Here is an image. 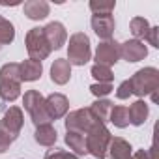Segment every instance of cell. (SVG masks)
Returning a JSON list of instances; mask_svg holds the SVG:
<instances>
[{"label":"cell","instance_id":"cell-1","mask_svg":"<svg viewBox=\"0 0 159 159\" xmlns=\"http://www.w3.org/2000/svg\"><path fill=\"white\" fill-rule=\"evenodd\" d=\"M129 84H131V94L137 98H146L152 96L153 101H157V88H159V69L157 67H142L139 69L131 79H127Z\"/></svg>","mask_w":159,"mask_h":159},{"label":"cell","instance_id":"cell-2","mask_svg":"<svg viewBox=\"0 0 159 159\" xmlns=\"http://www.w3.org/2000/svg\"><path fill=\"white\" fill-rule=\"evenodd\" d=\"M111 139H112V135H111L109 127L101 122H96L86 131V150H88V153L94 155L96 159H105Z\"/></svg>","mask_w":159,"mask_h":159},{"label":"cell","instance_id":"cell-3","mask_svg":"<svg viewBox=\"0 0 159 159\" xmlns=\"http://www.w3.org/2000/svg\"><path fill=\"white\" fill-rule=\"evenodd\" d=\"M92 58V45L90 38L84 32H75L69 36L67 43V62L71 66H84Z\"/></svg>","mask_w":159,"mask_h":159},{"label":"cell","instance_id":"cell-4","mask_svg":"<svg viewBox=\"0 0 159 159\" xmlns=\"http://www.w3.org/2000/svg\"><path fill=\"white\" fill-rule=\"evenodd\" d=\"M23 105H25V111L28 112V116L36 127L51 124V118L45 111V98L38 90H26L23 96Z\"/></svg>","mask_w":159,"mask_h":159},{"label":"cell","instance_id":"cell-5","mask_svg":"<svg viewBox=\"0 0 159 159\" xmlns=\"http://www.w3.org/2000/svg\"><path fill=\"white\" fill-rule=\"evenodd\" d=\"M25 45H26V52L32 60L41 62L51 54V47L47 45V39L43 36V28H39V26H34L26 32Z\"/></svg>","mask_w":159,"mask_h":159},{"label":"cell","instance_id":"cell-6","mask_svg":"<svg viewBox=\"0 0 159 159\" xmlns=\"http://www.w3.org/2000/svg\"><path fill=\"white\" fill-rule=\"evenodd\" d=\"M23 124H25V114H23V109L21 107H10L2 120H0V131H2L11 142H15L23 131Z\"/></svg>","mask_w":159,"mask_h":159},{"label":"cell","instance_id":"cell-7","mask_svg":"<svg viewBox=\"0 0 159 159\" xmlns=\"http://www.w3.org/2000/svg\"><path fill=\"white\" fill-rule=\"evenodd\" d=\"M98 120L92 116V112L88 109H75L71 112L66 114V120H64V125H66V131H77V133H84L96 124Z\"/></svg>","mask_w":159,"mask_h":159},{"label":"cell","instance_id":"cell-8","mask_svg":"<svg viewBox=\"0 0 159 159\" xmlns=\"http://www.w3.org/2000/svg\"><path fill=\"white\" fill-rule=\"evenodd\" d=\"M94 60H96V64L112 67V66L120 60V43H118L116 39L101 41V43L98 45V49H96Z\"/></svg>","mask_w":159,"mask_h":159},{"label":"cell","instance_id":"cell-9","mask_svg":"<svg viewBox=\"0 0 159 159\" xmlns=\"http://www.w3.org/2000/svg\"><path fill=\"white\" fill-rule=\"evenodd\" d=\"M43 36L47 39V45L51 47V51H58L62 49V45H66L67 41V32L66 26L58 21H51L49 25L43 26Z\"/></svg>","mask_w":159,"mask_h":159},{"label":"cell","instance_id":"cell-10","mask_svg":"<svg viewBox=\"0 0 159 159\" xmlns=\"http://www.w3.org/2000/svg\"><path fill=\"white\" fill-rule=\"evenodd\" d=\"M148 56V47L144 45V41L139 39H127L124 43H120V58H124L125 62H140Z\"/></svg>","mask_w":159,"mask_h":159},{"label":"cell","instance_id":"cell-11","mask_svg":"<svg viewBox=\"0 0 159 159\" xmlns=\"http://www.w3.org/2000/svg\"><path fill=\"white\" fill-rule=\"evenodd\" d=\"M45 111H47L51 122L52 120H60V118H64L69 112V101H67V98L64 94L54 92V94L45 98Z\"/></svg>","mask_w":159,"mask_h":159},{"label":"cell","instance_id":"cell-12","mask_svg":"<svg viewBox=\"0 0 159 159\" xmlns=\"http://www.w3.org/2000/svg\"><path fill=\"white\" fill-rule=\"evenodd\" d=\"M90 25H92V30L96 32V36L99 39H103V41L112 39L114 28H116V23H114L112 15H92Z\"/></svg>","mask_w":159,"mask_h":159},{"label":"cell","instance_id":"cell-13","mask_svg":"<svg viewBox=\"0 0 159 159\" xmlns=\"http://www.w3.org/2000/svg\"><path fill=\"white\" fill-rule=\"evenodd\" d=\"M71 79V64L66 58H56L51 66V81L58 86H64Z\"/></svg>","mask_w":159,"mask_h":159},{"label":"cell","instance_id":"cell-14","mask_svg":"<svg viewBox=\"0 0 159 159\" xmlns=\"http://www.w3.org/2000/svg\"><path fill=\"white\" fill-rule=\"evenodd\" d=\"M23 11H25L26 19H30V21H43L49 15L51 6L45 0H28L23 6Z\"/></svg>","mask_w":159,"mask_h":159},{"label":"cell","instance_id":"cell-15","mask_svg":"<svg viewBox=\"0 0 159 159\" xmlns=\"http://www.w3.org/2000/svg\"><path fill=\"white\" fill-rule=\"evenodd\" d=\"M107 155L111 159H131L133 148H131V144L125 139L112 137L111 139V144H109V150H107Z\"/></svg>","mask_w":159,"mask_h":159},{"label":"cell","instance_id":"cell-16","mask_svg":"<svg viewBox=\"0 0 159 159\" xmlns=\"http://www.w3.org/2000/svg\"><path fill=\"white\" fill-rule=\"evenodd\" d=\"M19 67H21V81L34 83V81H39V79H41V73H43L41 62L28 58V60H23L19 64Z\"/></svg>","mask_w":159,"mask_h":159},{"label":"cell","instance_id":"cell-17","mask_svg":"<svg viewBox=\"0 0 159 159\" xmlns=\"http://www.w3.org/2000/svg\"><path fill=\"white\" fill-rule=\"evenodd\" d=\"M66 144L69 146L71 153L75 155H86L88 150H86V135L84 133H77V131H66V137H64Z\"/></svg>","mask_w":159,"mask_h":159},{"label":"cell","instance_id":"cell-18","mask_svg":"<svg viewBox=\"0 0 159 159\" xmlns=\"http://www.w3.org/2000/svg\"><path fill=\"white\" fill-rule=\"evenodd\" d=\"M129 112V124L131 125H142L146 120H148V114H150V107L144 99H137L135 103H131V107L127 109Z\"/></svg>","mask_w":159,"mask_h":159},{"label":"cell","instance_id":"cell-19","mask_svg":"<svg viewBox=\"0 0 159 159\" xmlns=\"http://www.w3.org/2000/svg\"><path fill=\"white\" fill-rule=\"evenodd\" d=\"M56 139H58V133H56V129L52 127V124H45V125H38V127H36L34 140H36L39 146L51 148V146H54Z\"/></svg>","mask_w":159,"mask_h":159},{"label":"cell","instance_id":"cell-20","mask_svg":"<svg viewBox=\"0 0 159 159\" xmlns=\"http://www.w3.org/2000/svg\"><path fill=\"white\" fill-rule=\"evenodd\" d=\"M112 107H114V103L109 101V99H96V101L88 107V111L92 112V116H94L98 122L107 124L109 118H111V111H112Z\"/></svg>","mask_w":159,"mask_h":159},{"label":"cell","instance_id":"cell-21","mask_svg":"<svg viewBox=\"0 0 159 159\" xmlns=\"http://www.w3.org/2000/svg\"><path fill=\"white\" fill-rule=\"evenodd\" d=\"M19 96H21V83L0 81V99H2V101L13 103Z\"/></svg>","mask_w":159,"mask_h":159},{"label":"cell","instance_id":"cell-22","mask_svg":"<svg viewBox=\"0 0 159 159\" xmlns=\"http://www.w3.org/2000/svg\"><path fill=\"white\" fill-rule=\"evenodd\" d=\"M109 122H111L114 127L125 129V127L129 125V112H127V107H124V105H116V107H112Z\"/></svg>","mask_w":159,"mask_h":159},{"label":"cell","instance_id":"cell-23","mask_svg":"<svg viewBox=\"0 0 159 159\" xmlns=\"http://www.w3.org/2000/svg\"><path fill=\"white\" fill-rule=\"evenodd\" d=\"M0 81H13V83H23L21 81V67L15 62H8L0 67Z\"/></svg>","mask_w":159,"mask_h":159},{"label":"cell","instance_id":"cell-24","mask_svg":"<svg viewBox=\"0 0 159 159\" xmlns=\"http://www.w3.org/2000/svg\"><path fill=\"white\" fill-rule=\"evenodd\" d=\"M129 30L133 34V39H144L148 30H150V23L144 19V17H133L131 23H129Z\"/></svg>","mask_w":159,"mask_h":159},{"label":"cell","instance_id":"cell-25","mask_svg":"<svg viewBox=\"0 0 159 159\" xmlns=\"http://www.w3.org/2000/svg\"><path fill=\"white\" fill-rule=\"evenodd\" d=\"M13 39H15V26H13V23H10L6 17L0 15V47L10 45Z\"/></svg>","mask_w":159,"mask_h":159},{"label":"cell","instance_id":"cell-26","mask_svg":"<svg viewBox=\"0 0 159 159\" xmlns=\"http://www.w3.org/2000/svg\"><path fill=\"white\" fill-rule=\"evenodd\" d=\"M90 11L94 15H111L116 8L114 0H90Z\"/></svg>","mask_w":159,"mask_h":159},{"label":"cell","instance_id":"cell-27","mask_svg":"<svg viewBox=\"0 0 159 159\" xmlns=\"http://www.w3.org/2000/svg\"><path fill=\"white\" fill-rule=\"evenodd\" d=\"M90 73H92V77L96 79L98 83H112V79H114L112 69L109 66H101V64H94Z\"/></svg>","mask_w":159,"mask_h":159},{"label":"cell","instance_id":"cell-28","mask_svg":"<svg viewBox=\"0 0 159 159\" xmlns=\"http://www.w3.org/2000/svg\"><path fill=\"white\" fill-rule=\"evenodd\" d=\"M112 90H114V88H112V83H96V84L90 86V92H92L98 99H105Z\"/></svg>","mask_w":159,"mask_h":159},{"label":"cell","instance_id":"cell-29","mask_svg":"<svg viewBox=\"0 0 159 159\" xmlns=\"http://www.w3.org/2000/svg\"><path fill=\"white\" fill-rule=\"evenodd\" d=\"M157 36H159V26H150V30H148L144 41H148L152 47L157 49V47H159V39H157Z\"/></svg>","mask_w":159,"mask_h":159},{"label":"cell","instance_id":"cell-30","mask_svg":"<svg viewBox=\"0 0 159 159\" xmlns=\"http://www.w3.org/2000/svg\"><path fill=\"white\" fill-rule=\"evenodd\" d=\"M129 96H133V94H131V84H129V81L120 83V86L116 88V98H118V99H127Z\"/></svg>","mask_w":159,"mask_h":159},{"label":"cell","instance_id":"cell-31","mask_svg":"<svg viewBox=\"0 0 159 159\" xmlns=\"http://www.w3.org/2000/svg\"><path fill=\"white\" fill-rule=\"evenodd\" d=\"M131 159H155V152H153V146L150 150H137Z\"/></svg>","mask_w":159,"mask_h":159},{"label":"cell","instance_id":"cell-32","mask_svg":"<svg viewBox=\"0 0 159 159\" xmlns=\"http://www.w3.org/2000/svg\"><path fill=\"white\" fill-rule=\"evenodd\" d=\"M10 146H11V140L0 131V153H6L8 150H10Z\"/></svg>","mask_w":159,"mask_h":159},{"label":"cell","instance_id":"cell-33","mask_svg":"<svg viewBox=\"0 0 159 159\" xmlns=\"http://www.w3.org/2000/svg\"><path fill=\"white\" fill-rule=\"evenodd\" d=\"M45 159H62V150H60V148L49 150V152L45 153Z\"/></svg>","mask_w":159,"mask_h":159},{"label":"cell","instance_id":"cell-34","mask_svg":"<svg viewBox=\"0 0 159 159\" xmlns=\"http://www.w3.org/2000/svg\"><path fill=\"white\" fill-rule=\"evenodd\" d=\"M62 159H81L79 155H75V153H71V152H66V150H62Z\"/></svg>","mask_w":159,"mask_h":159}]
</instances>
